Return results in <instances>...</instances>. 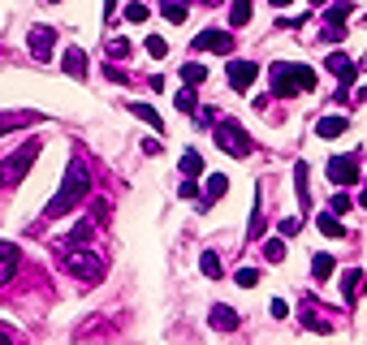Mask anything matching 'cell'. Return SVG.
Here are the masks:
<instances>
[{
	"mask_svg": "<svg viewBox=\"0 0 367 345\" xmlns=\"http://www.w3.org/2000/svg\"><path fill=\"white\" fill-rule=\"evenodd\" d=\"M268 5H277V9H285V5H290V0H268Z\"/></svg>",
	"mask_w": 367,
	"mask_h": 345,
	"instance_id": "cell-38",
	"label": "cell"
},
{
	"mask_svg": "<svg viewBox=\"0 0 367 345\" xmlns=\"http://www.w3.org/2000/svg\"><path fill=\"white\" fill-rule=\"evenodd\" d=\"M130 112H134L138 121H147L151 129H160V134H165V117H160V112H156L151 104H130Z\"/></svg>",
	"mask_w": 367,
	"mask_h": 345,
	"instance_id": "cell-17",
	"label": "cell"
},
{
	"mask_svg": "<svg viewBox=\"0 0 367 345\" xmlns=\"http://www.w3.org/2000/svg\"><path fill=\"white\" fill-rule=\"evenodd\" d=\"M233 281L242 285V289H255V285H260V272H255V268H238V276H233Z\"/></svg>",
	"mask_w": 367,
	"mask_h": 345,
	"instance_id": "cell-28",
	"label": "cell"
},
{
	"mask_svg": "<svg viewBox=\"0 0 367 345\" xmlns=\"http://www.w3.org/2000/svg\"><path fill=\"white\" fill-rule=\"evenodd\" d=\"M91 194V173H87V164H83V156H74L70 160V173H65V182H61V190L52 194V203L43 207V216L48 220H61V216H70V211L78 207Z\"/></svg>",
	"mask_w": 367,
	"mask_h": 345,
	"instance_id": "cell-1",
	"label": "cell"
},
{
	"mask_svg": "<svg viewBox=\"0 0 367 345\" xmlns=\"http://www.w3.org/2000/svg\"><path fill=\"white\" fill-rule=\"evenodd\" d=\"M324 70H328L333 78H337L342 87H350V82H355V74H359V65L350 61L346 52H328V61H324Z\"/></svg>",
	"mask_w": 367,
	"mask_h": 345,
	"instance_id": "cell-10",
	"label": "cell"
},
{
	"mask_svg": "<svg viewBox=\"0 0 367 345\" xmlns=\"http://www.w3.org/2000/svg\"><path fill=\"white\" fill-rule=\"evenodd\" d=\"M0 345H13V337H9V333H0Z\"/></svg>",
	"mask_w": 367,
	"mask_h": 345,
	"instance_id": "cell-37",
	"label": "cell"
},
{
	"mask_svg": "<svg viewBox=\"0 0 367 345\" xmlns=\"http://www.w3.org/2000/svg\"><path fill=\"white\" fill-rule=\"evenodd\" d=\"M199 268H203L207 281H220V259H216L212 251H203V255H199Z\"/></svg>",
	"mask_w": 367,
	"mask_h": 345,
	"instance_id": "cell-20",
	"label": "cell"
},
{
	"mask_svg": "<svg viewBox=\"0 0 367 345\" xmlns=\"http://www.w3.org/2000/svg\"><path fill=\"white\" fill-rule=\"evenodd\" d=\"M311 5H324V0H311Z\"/></svg>",
	"mask_w": 367,
	"mask_h": 345,
	"instance_id": "cell-42",
	"label": "cell"
},
{
	"mask_svg": "<svg viewBox=\"0 0 367 345\" xmlns=\"http://www.w3.org/2000/svg\"><path fill=\"white\" fill-rule=\"evenodd\" d=\"M35 156H39V143H26V147H18L5 164H0V186H18L22 182V173L35 164Z\"/></svg>",
	"mask_w": 367,
	"mask_h": 345,
	"instance_id": "cell-4",
	"label": "cell"
},
{
	"mask_svg": "<svg viewBox=\"0 0 367 345\" xmlns=\"http://www.w3.org/2000/svg\"><path fill=\"white\" fill-rule=\"evenodd\" d=\"M18 264H22L18 246H13V242H0V289H5L13 276H18Z\"/></svg>",
	"mask_w": 367,
	"mask_h": 345,
	"instance_id": "cell-11",
	"label": "cell"
},
{
	"mask_svg": "<svg viewBox=\"0 0 367 345\" xmlns=\"http://www.w3.org/2000/svg\"><path fill=\"white\" fill-rule=\"evenodd\" d=\"M350 207H355V203H350V194H342V190H337V194L328 199V211H333V216H346Z\"/></svg>",
	"mask_w": 367,
	"mask_h": 345,
	"instance_id": "cell-27",
	"label": "cell"
},
{
	"mask_svg": "<svg viewBox=\"0 0 367 345\" xmlns=\"http://www.w3.org/2000/svg\"><path fill=\"white\" fill-rule=\"evenodd\" d=\"M190 48H195V52H233V35L212 26V30H203V35H195Z\"/></svg>",
	"mask_w": 367,
	"mask_h": 345,
	"instance_id": "cell-7",
	"label": "cell"
},
{
	"mask_svg": "<svg viewBox=\"0 0 367 345\" xmlns=\"http://www.w3.org/2000/svg\"><path fill=\"white\" fill-rule=\"evenodd\" d=\"M229 22H233V26H247V22H251V0H233Z\"/></svg>",
	"mask_w": 367,
	"mask_h": 345,
	"instance_id": "cell-24",
	"label": "cell"
},
{
	"mask_svg": "<svg viewBox=\"0 0 367 345\" xmlns=\"http://www.w3.org/2000/svg\"><path fill=\"white\" fill-rule=\"evenodd\" d=\"M268 82H273L277 100H290V95H298V91H315V70H311V65L277 61L273 70H268Z\"/></svg>",
	"mask_w": 367,
	"mask_h": 345,
	"instance_id": "cell-2",
	"label": "cell"
},
{
	"mask_svg": "<svg viewBox=\"0 0 367 345\" xmlns=\"http://www.w3.org/2000/svg\"><path fill=\"white\" fill-rule=\"evenodd\" d=\"M328 182L333 186H355L359 182V156L350 151V156H333L328 160Z\"/></svg>",
	"mask_w": 367,
	"mask_h": 345,
	"instance_id": "cell-6",
	"label": "cell"
},
{
	"mask_svg": "<svg viewBox=\"0 0 367 345\" xmlns=\"http://www.w3.org/2000/svg\"><path fill=\"white\" fill-rule=\"evenodd\" d=\"M125 22H147V9H143V5H125Z\"/></svg>",
	"mask_w": 367,
	"mask_h": 345,
	"instance_id": "cell-32",
	"label": "cell"
},
{
	"mask_svg": "<svg viewBox=\"0 0 367 345\" xmlns=\"http://www.w3.org/2000/svg\"><path fill=\"white\" fill-rule=\"evenodd\" d=\"M285 315H290V306H285L281 298H273V320H285Z\"/></svg>",
	"mask_w": 367,
	"mask_h": 345,
	"instance_id": "cell-36",
	"label": "cell"
},
{
	"mask_svg": "<svg viewBox=\"0 0 367 345\" xmlns=\"http://www.w3.org/2000/svg\"><path fill=\"white\" fill-rule=\"evenodd\" d=\"M359 207H367V190H363V199H359Z\"/></svg>",
	"mask_w": 367,
	"mask_h": 345,
	"instance_id": "cell-40",
	"label": "cell"
},
{
	"mask_svg": "<svg viewBox=\"0 0 367 345\" xmlns=\"http://www.w3.org/2000/svg\"><path fill=\"white\" fill-rule=\"evenodd\" d=\"M160 13H165V22H173V26H178V22H186V5H182V0H165V5H160Z\"/></svg>",
	"mask_w": 367,
	"mask_h": 345,
	"instance_id": "cell-19",
	"label": "cell"
},
{
	"mask_svg": "<svg viewBox=\"0 0 367 345\" xmlns=\"http://www.w3.org/2000/svg\"><path fill=\"white\" fill-rule=\"evenodd\" d=\"M61 259H65V268L74 276H83V281H100V272H104V259L95 251H61Z\"/></svg>",
	"mask_w": 367,
	"mask_h": 345,
	"instance_id": "cell-5",
	"label": "cell"
},
{
	"mask_svg": "<svg viewBox=\"0 0 367 345\" xmlns=\"http://www.w3.org/2000/svg\"><path fill=\"white\" fill-rule=\"evenodd\" d=\"M182 173L195 182V177L203 173V156H199V151H186V156H182Z\"/></svg>",
	"mask_w": 367,
	"mask_h": 345,
	"instance_id": "cell-22",
	"label": "cell"
},
{
	"mask_svg": "<svg viewBox=\"0 0 367 345\" xmlns=\"http://www.w3.org/2000/svg\"><path fill=\"white\" fill-rule=\"evenodd\" d=\"M264 259H268V264H281V259H285V246H281L277 238H268V242H264Z\"/></svg>",
	"mask_w": 367,
	"mask_h": 345,
	"instance_id": "cell-25",
	"label": "cell"
},
{
	"mask_svg": "<svg viewBox=\"0 0 367 345\" xmlns=\"http://www.w3.org/2000/svg\"><path fill=\"white\" fill-rule=\"evenodd\" d=\"M359 104H367V87H363V91H359Z\"/></svg>",
	"mask_w": 367,
	"mask_h": 345,
	"instance_id": "cell-39",
	"label": "cell"
},
{
	"mask_svg": "<svg viewBox=\"0 0 367 345\" xmlns=\"http://www.w3.org/2000/svg\"><path fill=\"white\" fill-rule=\"evenodd\" d=\"M178 108L186 112V117H195V95H190V91H178Z\"/></svg>",
	"mask_w": 367,
	"mask_h": 345,
	"instance_id": "cell-33",
	"label": "cell"
},
{
	"mask_svg": "<svg viewBox=\"0 0 367 345\" xmlns=\"http://www.w3.org/2000/svg\"><path fill=\"white\" fill-rule=\"evenodd\" d=\"M216 147L225 156H251L255 151V143H251V134L238 121H216Z\"/></svg>",
	"mask_w": 367,
	"mask_h": 345,
	"instance_id": "cell-3",
	"label": "cell"
},
{
	"mask_svg": "<svg viewBox=\"0 0 367 345\" xmlns=\"http://www.w3.org/2000/svg\"><path fill=\"white\" fill-rule=\"evenodd\" d=\"M203 78H207V70H203L199 61H186L182 65V82H186V87H195V82H203Z\"/></svg>",
	"mask_w": 367,
	"mask_h": 345,
	"instance_id": "cell-21",
	"label": "cell"
},
{
	"mask_svg": "<svg viewBox=\"0 0 367 345\" xmlns=\"http://www.w3.org/2000/svg\"><path fill=\"white\" fill-rule=\"evenodd\" d=\"M350 13H355V5H350V0H337V5H328V22H346Z\"/></svg>",
	"mask_w": 367,
	"mask_h": 345,
	"instance_id": "cell-26",
	"label": "cell"
},
{
	"mask_svg": "<svg viewBox=\"0 0 367 345\" xmlns=\"http://www.w3.org/2000/svg\"><path fill=\"white\" fill-rule=\"evenodd\" d=\"M48 5H61V0H48Z\"/></svg>",
	"mask_w": 367,
	"mask_h": 345,
	"instance_id": "cell-43",
	"label": "cell"
},
{
	"mask_svg": "<svg viewBox=\"0 0 367 345\" xmlns=\"http://www.w3.org/2000/svg\"><path fill=\"white\" fill-rule=\"evenodd\" d=\"M207 324H212L216 333H233V328L242 324V320H238V311H233V306H225V302H216L212 311H207Z\"/></svg>",
	"mask_w": 367,
	"mask_h": 345,
	"instance_id": "cell-12",
	"label": "cell"
},
{
	"mask_svg": "<svg viewBox=\"0 0 367 345\" xmlns=\"http://www.w3.org/2000/svg\"><path fill=\"white\" fill-rule=\"evenodd\" d=\"M363 281H367V276H363L359 268H350V272L342 276V293H346V302H355L359 293H363Z\"/></svg>",
	"mask_w": 367,
	"mask_h": 345,
	"instance_id": "cell-15",
	"label": "cell"
},
{
	"mask_svg": "<svg viewBox=\"0 0 367 345\" xmlns=\"http://www.w3.org/2000/svg\"><path fill=\"white\" fill-rule=\"evenodd\" d=\"M359 70H367V56H363V61H359Z\"/></svg>",
	"mask_w": 367,
	"mask_h": 345,
	"instance_id": "cell-41",
	"label": "cell"
},
{
	"mask_svg": "<svg viewBox=\"0 0 367 345\" xmlns=\"http://www.w3.org/2000/svg\"><path fill=\"white\" fill-rule=\"evenodd\" d=\"M147 52H151L156 61H165V56H169V43H165L160 35H147Z\"/></svg>",
	"mask_w": 367,
	"mask_h": 345,
	"instance_id": "cell-29",
	"label": "cell"
},
{
	"mask_svg": "<svg viewBox=\"0 0 367 345\" xmlns=\"http://www.w3.org/2000/svg\"><path fill=\"white\" fill-rule=\"evenodd\" d=\"M320 39H324V43H342V39H346V26H342V22H328Z\"/></svg>",
	"mask_w": 367,
	"mask_h": 345,
	"instance_id": "cell-30",
	"label": "cell"
},
{
	"mask_svg": "<svg viewBox=\"0 0 367 345\" xmlns=\"http://www.w3.org/2000/svg\"><path fill=\"white\" fill-rule=\"evenodd\" d=\"M294 233H302V220L298 216H285L281 220V238H294Z\"/></svg>",
	"mask_w": 367,
	"mask_h": 345,
	"instance_id": "cell-31",
	"label": "cell"
},
{
	"mask_svg": "<svg viewBox=\"0 0 367 345\" xmlns=\"http://www.w3.org/2000/svg\"><path fill=\"white\" fill-rule=\"evenodd\" d=\"M108 56H130V43H125V39H108Z\"/></svg>",
	"mask_w": 367,
	"mask_h": 345,
	"instance_id": "cell-34",
	"label": "cell"
},
{
	"mask_svg": "<svg viewBox=\"0 0 367 345\" xmlns=\"http://www.w3.org/2000/svg\"><path fill=\"white\" fill-rule=\"evenodd\" d=\"M333 268H337V264H333V255H328V251H320V255L311 259V276H315V281H328Z\"/></svg>",
	"mask_w": 367,
	"mask_h": 345,
	"instance_id": "cell-18",
	"label": "cell"
},
{
	"mask_svg": "<svg viewBox=\"0 0 367 345\" xmlns=\"http://www.w3.org/2000/svg\"><path fill=\"white\" fill-rule=\"evenodd\" d=\"M61 70H65L74 82H83L87 78V52H83V48H70V52L61 56Z\"/></svg>",
	"mask_w": 367,
	"mask_h": 345,
	"instance_id": "cell-13",
	"label": "cell"
},
{
	"mask_svg": "<svg viewBox=\"0 0 367 345\" xmlns=\"http://www.w3.org/2000/svg\"><path fill=\"white\" fill-rule=\"evenodd\" d=\"M178 194H182V199H195V194H199V186H195V182H190V177H186V182L178 186Z\"/></svg>",
	"mask_w": 367,
	"mask_h": 345,
	"instance_id": "cell-35",
	"label": "cell"
},
{
	"mask_svg": "<svg viewBox=\"0 0 367 345\" xmlns=\"http://www.w3.org/2000/svg\"><path fill=\"white\" fill-rule=\"evenodd\" d=\"M203 5H216V0H203Z\"/></svg>",
	"mask_w": 367,
	"mask_h": 345,
	"instance_id": "cell-44",
	"label": "cell"
},
{
	"mask_svg": "<svg viewBox=\"0 0 367 345\" xmlns=\"http://www.w3.org/2000/svg\"><path fill=\"white\" fill-rule=\"evenodd\" d=\"M346 129H350V121L337 112V117H324L320 125H315V134H320V138H337V134H346Z\"/></svg>",
	"mask_w": 367,
	"mask_h": 345,
	"instance_id": "cell-16",
	"label": "cell"
},
{
	"mask_svg": "<svg viewBox=\"0 0 367 345\" xmlns=\"http://www.w3.org/2000/svg\"><path fill=\"white\" fill-rule=\"evenodd\" d=\"M320 233H324V238H342V233H346V229H342V216L324 211V216H320Z\"/></svg>",
	"mask_w": 367,
	"mask_h": 345,
	"instance_id": "cell-23",
	"label": "cell"
},
{
	"mask_svg": "<svg viewBox=\"0 0 367 345\" xmlns=\"http://www.w3.org/2000/svg\"><path fill=\"white\" fill-rule=\"evenodd\" d=\"M255 78H260V65L255 61H229V87L233 91H251Z\"/></svg>",
	"mask_w": 367,
	"mask_h": 345,
	"instance_id": "cell-9",
	"label": "cell"
},
{
	"mask_svg": "<svg viewBox=\"0 0 367 345\" xmlns=\"http://www.w3.org/2000/svg\"><path fill=\"white\" fill-rule=\"evenodd\" d=\"M30 56H35V61H48V56H52V48H56V30L52 26H30Z\"/></svg>",
	"mask_w": 367,
	"mask_h": 345,
	"instance_id": "cell-8",
	"label": "cell"
},
{
	"mask_svg": "<svg viewBox=\"0 0 367 345\" xmlns=\"http://www.w3.org/2000/svg\"><path fill=\"white\" fill-rule=\"evenodd\" d=\"M225 190H229V177H225V173H212V177H207V194H203L199 211H207V207H212L216 199H225Z\"/></svg>",
	"mask_w": 367,
	"mask_h": 345,
	"instance_id": "cell-14",
	"label": "cell"
}]
</instances>
